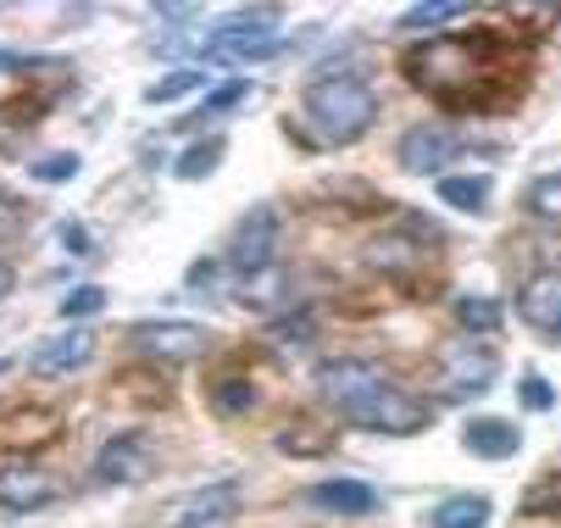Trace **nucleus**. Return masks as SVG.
Wrapping results in <instances>:
<instances>
[{
  "mask_svg": "<svg viewBox=\"0 0 561 528\" xmlns=\"http://www.w3.org/2000/svg\"><path fill=\"white\" fill-rule=\"evenodd\" d=\"M407 84L439 101L456 117H490L517 106L534 72V39L523 28H467V34H439L417 39L400 61Z\"/></svg>",
  "mask_w": 561,
  "mask_h": 528,
  "instance_id": "obj_1",
  "label": "nucleus"
},
{
  "mask_svg": "<svg viewBox=\"0 0 561 528\" xmlns=\"http://www.w3.org/2000/svg\"><path fill=\"white\" fill-rule=\"evenodd\" d=\"M373 117H378V95L356 67L317 72V84H306V95H300L295 134L317 150H340V145H356L373 128Z\"/></svg>",
  "mask_w": 561,
  "mask_h": 528,
  "instance_id": "obj_2",
  "label": "nucleus"
},
{
  "mask_svg": "<svg viewBox=\"0 0 561 528\" xmlns=\"http://www.w3.org/2000/svg\"><path fill=\"white\" fill-rule=\"evenodd\" d=\"M340 417H345V423H356V428H373V434H394V439H412V434H423V428L434 423V406H428L423 395H412L407 384L383 379L378 390H367L362 401H351V406H345Z\"/></svg>",
  "mask_w": 561,
  "mask_h": 528,
  "instance_id": "obj_3",
  "label": "nucleus"
},
{
  "mask_svg": "<svg viewBox=\"0 0 561 528\" xmlns=\"http://www.w3.org/2000/svg\"><path fill=\"white\" fill-rule=\"evenodd\" d=\"M495 372H501V356L484 340H456L434 356V395L439 401H478V395H490Z\"/></svg>",
  "mask_w": 561,
  "mask_h": 528,
  "instance_id": "obj_4",
  "label": "nucleus"
},
{
  "mask_svg": "<svg viewBox=\"0 0 561 528\" xmlns=\"http://www.w3.org/2000/svg\"><path fill=\"white\" fill-rule=\"evenodd\" d=\"M278 50H284V28H278V12H273V7L239 12V18H228L222 28H211V39H206V56H217V61H239V67L273 61Z\"/></svg>",
  "mask_w": 561,
  "mask_h": 528,
  "instance_id": "obj_5",
  "label": "nucleus"
},
{
  "mask_svg": "<svg viewBox=\"0 0 561 528\" xmlns=\"http://www.w3.org/2000/svg\"><path fill=\"white\" fill-rule=\"evenodd\" d=\"M278 245H284L278 211H273V206H251L245 217H239L233 240H228V273H233V278H262V273H273Z\"/></svg>",
  "mask_w": 561,
  "mask_h": 528,
  "instance_id": "obj_6",
  "label": "nucleus"
},
{
  "mask_svg": "<svg viewBox=\"0 0 561 528\" xmlns=\"http://www.w3.org/2000/svg\"><path fill=\"white\" fill-rule=\"evenodd\" d=\"M128 345L150 361H195L211 345V329L184 323V318H139V323H128Z\"/></svg>",
  "mask_w": 561,
  "mask_h": 528,
  "instance_id": "obj_7",
  "label": "nucleus"
},
{
  "mask_svg": "<svg viewBox=\"0 0 561 528\" xmlns=\"http://www.w3.org/2000/svg\"><path fill=\"white\" fill-rule=\"evenodd\" d=\"M461 150H467V139H461L456 128H445V123H417V128L400 134V145H394V162L407 168V173L434 179V173H445V168L461 157Z\"/></svg>",
  "mask_w": 561,
  "mask_h": 528,
  "instance_id": "obj_8",
  "label": "nucleus"
},
{
  "mask_svg": "<svg viewBox=\"0 0 561 528\" xmlns=\"http://www.w3.org/2000/svg\"><path fill=\"white\" fill-rule=\"evenodd\" d=\"M150 468H156V457H150V439L145 434H117V439H106L101 450H95V484H112V490H123V484H139V479H150Z\"/></svg>",
  "mask_w": 561,
  "mask_h": 528,
  "instance_id": "obj_9",
  "label": "nucleus"
},
{
  "mask_svg": "<svg viewBox=\"0 0 561 528\" xmlns=\"http://www.w3.org/2000/svg\"><path fill=\"white\" fill-rule=\"evenodd\" d=\"M90 361H95V334L90 329H61V334L39 340L34 356H28V367L39 372V379H67V372H84Z\"/></svg>",
  "mask_w": 561,
  "mask_h": 528,
  "instance_id": "obj_10",
  "label": "nucleus"
},
{
  "mask_svg": "<svg viewBox=\"0 0 561 528\" xmlns=\"http://www.w3.org/2000/svg\"><path fill=\"white\" fill-rule=\"evenodd\" d=\"M239 501H245V490H239L233 479L201 484L195 495H184V501L173 506V523H168V528H217V523H233Z\"/></svg>",
  "mask_w": 561,
  "mask_h": 528,
  "instance_id": "obj_11",
  "label": "nucleus"
},
{
  "mask_svg": "<svg viewBox=\"0 0 561 528\" xmlns=\"http://www.w3.org/2000/svg\"><path fill=\"white\" fill-rule=\"evenodd\" d=\"M56 501V479L34 462H12V468H0V512H12V517H28L39 506Z\"/></svg>",
  "mask_w": 561,
  "mask_h": 528,
  "instance_id": "obj_12",
  "label": "nucleus"
},
{
  "mask_svg": "<svg viewBox=\"0 0 561 528\" xmlns=\"http://www.w3.org/2000/svg\"><path fill=\"white\" fill-rule=\"evenodd\" d=\"M517 318L534 334H556L561 340V273H534L517 289Z\"/></svg>",
  "mask_w": 561,
  "mask_h": 528,
  "instance_id": "obj_13",
  "label": "nucleus"
},
{
  "mask_svg": "<svg viewBox=\"0 0 561 528\" xmlns=\"http://www.w3.org/2000/svg\"><path fill=\"white\" fill-rule=\"evenodd\" d=\"M61 434V417L50 406H18V412H0V445L12 450H34V445H50Z\"/></svg>",
  "mask_w": 561,
  "mask_h": 528,
  "instance_id": "obj_14",
  "label": "nucleus"
},
{
  "mask_svg": "<svg viewBox=\"0 0 561 528\" xmlns=\"http://www.w3.org/2000/svg\"><path fill=\"white\" fill-rule=\"evenodd\" d=\"M461 445L472 450V457H484V462H506L523 450V428L506 423V417H472L461 428Z\"/></svg>",
  "mask_w": 561,
  "mask_h": 528,
  "instance_id": "obj_15",
  "label": "nucleus"
},
{
  "mask_svg": "<svg viewBox=\"0 0 561 528\" xmlns=\"http://www.w3.org/2000/svg\"><path fill=\"white\" fill-rule=\"evenodd\" d=\"M311 506H323V512H340V517H367L378 512V490L367 479H323V484H311L306 490Z\"/></svg>",
  "mask_w": 561,
  "mask_h": 528,
  "instance_id": "obj_16",
  "label": "nucleus"
},
{
  "mask_svg": "<svg viewBox=\"0 0 561 528\" xmlns=\"http://www.w3.org/2000/svg\"><path fill=\"white\" fill-rule=\"evenodd\" d=\"M417 262H423V251H417V240L400 229V234H383V240H373L367 245V267H378V273H394V278H412L417 273Z\"/></svg>",
  "mask_w": 561,
  "mask_h": 528,
  "instance_id": "obj_17",
  "label": "nucleus"
},
{
  "mask_svg": "<svg viewBox=\"0 0 561 528\" xmlns=\"http://www.w3.org/2000/svg\"><path fill=\"white\" fill-rule=\"evenodd\" d=\"M284 457H329L334 450V434L323 428V423H311V417H289L284 428H278V439H273Z\"/></svg>",
  "mask_w": 561,
  "mask_h": 528,
  "instance_id": "obj_18",
  "label": "nucleus"
},
{
  "mask_svg": "<svg viewBox=\"0 0 561 528\" xmlns=\"http://www.w3.org/2000/svg\"><path fill=\"white\" fill-rule=\"evenodd\" d=\"M428 528H490V501L484 495H450L428 512Z\"/></svg>",
  "mask_w": 561,
  "mask_h": 528,
  "instance_id": "obj_19",
  "label": "nucleus"
},
{
  "mask_svg": "<svg viewBox=\"0 0 561 528\" xmlns=\"http://www.w3.org/2000/svg\"><path fill=\"white\" fill-rule=\"evenodd\" d=\"M450 312H456L461 334H495L506 323V307H501V300H490V295H456Z\"/></svg>",
  "mask_w": 561,
  "mask_h": 528,
  "instance_id": "obj_20",
  "label": "nucleus"
},
{
  "mask_svg": "<svg viewBox=\"0 0 561 528\" xmlns=\"http://www.w3.org/2000/svg\"><path fill=\"white\" fill-rule=\"evenodd\" d=\"M228 157V145L217 139V134H206V139H195L190 150H179V162H173V173L184 179V184H201V179H211L217 173V162Z\"/></svg>",
  "mask_w": 561,
  "mask_h": 528,
  "instance_id": "obj_21",
  "label": "nucleus"
},
{
  "mask_svg": "<svg viewBox=\"0 0 561 528\" xmlns=\"http://www.w3.org/2000/svg\"><path fill=\"white\" fill-rule=\"evenodd\" d=\"M201 90H206V72H201V67H173V72H162L156 84H145V106H173V101L201 95Z\"/></svg>",
  "mask_w": 561,
  "mask_h": 528,
  "instance_id": "obj_22",
  "label": "nucleus"
},
{
  "mask_svg": "<svg viewBox=\"0 0 561 528\" xmlns=\"http://www.w3.org/2000/svg\"><path fill=\"white\" fill-rule=\"evenodd\" d=\"M256 406V384L245 379V372H222V379H211V412L217 417H245Z\"/></svg>",
  "mask_w": 561,
  "mask_h": 528,
  "instance_id": "obj_23",
  "label": "nucleus"
},
{
  "mask_svg": "<svg viewBox=\"0 0 561 528\" xmlns=\"http://www.w3.org/2000/svg\"><path fill=\"white\" fill-rule=\"evenodd\" d=\"M439 200L456 206V211H484L490 206V179L484 173H456V179H439Z\"/></svg>",
  "mask_w": 561,
  "mask_h": 528,
  "instance_id": "obj_24",
  "label": "nucleus"
},
{
  "mask_svg": "<svg viewBox=\"0 0 561 528\" xmlns=\"http://www.w3.org/2000/svg\"><path fill=\"white\" fill-rule=\"evenodd\" d=\"M517 512L523 517H561V473H539L528 490H523V501H517Z\"/></svg>",
  "mask_w": 561,
  "mask_h": 528,
  "instance_id": "obj_25",
  "label": "nucleus"
},
{
  "mask_svg": "<svg viewBox=\"0 0 561 528\" xmlns=\"http://www.w3.org/2000/svg\"><path fill=\"white\" fill-rule=\"evenodd\" d=\"M467 7L461 0H417V7L400 12V34H417V28H439V23H456Z\"/></svg>",
  "mask_w": 561,
  "mask_h": 528,
  "instance_id": "obj_26",
  "label": "nucleus"
},
{
  "mask_svg": "<svg viewBox=\"0 0 561 528\" xmlns=\"http://www.w3.org/2000/svg\"><path fill=\"white\" fill-rule=\"evenodd\" d=\"M523 211H528V217H539V222H561V173L534 179V184H528V195H523Z\"/></svg>",
  "mask_w": 561,
  "mask_h": 528,
  "instance_id": "obj_27",
  "label": "nucleus"
},
{
  "mask_svg": "<svg viewBox=\"0 0 561 528\" xmlns=\"http://www.w3.org/2000/svg\"><path fill=\"white\" fill-rule=\"evenodd\" d=\"M56 307H61V323H84V318L106 312V289L101 284H72Z\"/></svg>",
  "mask_w": 561,
  "mask_h": 528,
  "instance_id": "obj_28",
  "label": "nucleus"
},
{
  "mask_svg": "<svg viewBox=\"0 0 561 528\" xmlns=\"http://www.w3.org/2000/svg\"><path fill=\"white\" fill-rule=\"evenodd\" d=\"M78 168H84V162H78V150H50V157H39L28 173H34L39 184H72Z\"/></svg>",
  "mask_w": 561,
  "mask_h": 528,
  "instance_id": "obj_29",
  "label": "nucleus"
},
{
  "mask_svg": "<svg viewBox=\"0 0 561 528\" xmlns=\"http://www.w3.org/2000/svg\"><path fill=\"white\" fill-rule=\"evenodd\" d=\"M517 401H523L528 412H550V406H556V384H550V379H539V372H523Z\"/></svg>",
  "mask_w": 561,
  "mask_h": 528,
  "instance_id": "obj_30",
  "label": "nucleus"
},
{
  "mask_svg": "<svg viewBox=\"0 0 561 528\" xmlns=\"http://www.w3.org/2000/svg\"><path fill=\"white\" fill-rule=\"evenodd\" d=\"M506 18H512V23H534L539 34H550V28L561 23V7H512Z\"/></svg>",
  "mask_w": 561,
  "mask_h": 528,
  "instance_id": "obj_31",
  "label": "nucleus"
},
{
  "mask_svg": "<svg viewBox=\"0 0 561 528\" xmlns=\"http://www.w3.org/2000/svg\"><path fill=\"white\" fill-rule=\"evenodd\" d=\"M251 95V79H233V84H222V90H211V101H206V112H228V106H239Z\"/></svg>",
  "mask_w": 561,
  "mask_h": 528,
  "instance_id": "obj_32",
  "label": "nucleus"
},
{
  "mask_svg": "<svg viewBox=\"0 0 561 528\" xmlns=\"http://www.w3.org/2000/svg\"><path fill=\"white\" fill-rule=\"evenodd\" d=\"M273 340H278V345H284V340H295V345H300V340H311V318L300 312V318H289V323H278V329H273Z\"/></svg>",
  "mask_w": 561,
  "mask_h": 528,
  "instance_id": "obj_33",
  "label": "nucleus"
},
{
  "mask_svg": "<svg viewBox=\"0 0 561 528\" xmlns=\"http://www.w3.org/2000/svg\"><path fill=\"white\" fill-rule=\"evenodd\" d=\"M23 217H28V206H23V200L0 195V229H23Z\"/></svg>",
  "mask_w": 561,
  "mask_h": 528,
  "instance_id": "obj_34",
  "label": "nucleus"
},
{
  "mask_svg": "<svg viewBox=\"0 0 561 528\" xmlns=\"http://www.w3.org/2000/svg\"><path fill=\"white\" fill-rule=\"evenodd\" d=\"M61 240H67V251H78V256H90V234L84 229H78V222H61V229H56Z\"/></svg>",
  "mask_w": 561,
  "mask_h": 528,
  "instance_id": "obj_35",
  "label": "nucleus"
},
{
  "mask_svg": "<svg viewBox=\"0 0 561 528\" xmlns=\"http://www.w3.org/2000/svg\"><path fill=\"white\" fill-rule=\"evenodd\" d=\"M39 56H18V50H0V72H34Z\"/></svg>",
  "mask_w": 561,
  "mask_h": 528,
  "instance_id": "obj_36",
  "label": "nucleus"
},
{
  "mask_svg": "<svg viewBox=\"0 0 561 528\" xmlns=\"http://www.w3.org/2000/svg\"><path fill=\"white\" fill-rule=\"evenodd\" d=\"M156 23H195V7H156Z\"/></svg>",
  "mask_w": 561,
  "mask_h": 528,
  "instance_id": "obj_37",
  "label": "nucleus"
},
{
  "mask_svg": "<svg viewBox=\"0 0 561 528\" xmlns=\"http://www.w3.org/2000/svg\"><path fill=\"white\" fill-rule=\"evenodd\" d=\"M12 289H18V267H12V262H0V300H7Z\"/></svg>",
  "mask_w": 561,
  "mask_h": 528,
  "instance_id": "obj_38",
  "label": "nucleus"
},
{
  "mask_svg": "<svg viewBox=\"0 0 561 528\" xmlns=\"http://www.w3.org/2000/svg\"><path fill=\"white\" fill-rule=\"evenodd\" d=\"M7 367H12V361H0V372H7Z\"/></svg>",
  "mask_w": 561,
  "mask_h": 528,
  "instance_id": "obj_39",
  "label": "nucleus"
}]
</instances>
